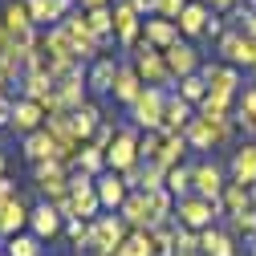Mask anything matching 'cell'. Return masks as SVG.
<instances>
[{"label": "cell", "instance_id": "obj_16", "mask_svg": "<svg viewBox=\"0 0 256 256\" xmlns=\"http://www.w3.org/2000/svg\"><path fill=\"white\" fill-rule=\"evenodd\" d=\"M24 4H28V12H33L37 28H53V24H61L78 8V0H24Z\"/></svg>", "mask_w": 256, "mask_h": 256}, {"label": "cell", "instance_id": "obj_41", "mask_svg": "<svg viewBox=\"0 0 256 256\" xmlns=\"http://www.w3.org/2000/svg\"><path fill=\"white\" fill-rule=\"evenodd\" d=\"M110 4H114V0H78V8H86V12L90 8H110Z\"/></svg>", "mask_w": 256, "mask_h": 256}, {"label": "cell", "instance_id": "obj_38", "mask_svg": "<svg viewBox=\"0 0 256 256\" xmlns=\"http://www.w3.org/2000/svg\"><path fill=\"white\" fill-rule=\"evenodd\" d=\"M114 134H118V126H114V122H110V118H106V122H102V126H98V134H94V138H90V142H94V146H102V150H106V146H110V142H114Z\"/></svg>", "mask_w": 256, "mask_h": 256}, {"label": "cell", "instance_id": "obj_11", "mask_svg": "<svg viewBox=\"0 0 256 256\" xmlns=\"http://www.w3.org/2000/svg\"><path fill=\"white\" fill-rule=\"evenodd\" d=\"M45 106L41 102H33V98H12V114H8V130L12 134H20V138H28V134H37L41 126H45Z\"/></svg>", "mask_w": 256, "mask_h": 256}, {"label": "cell", "instance_id": "obj_26", "mask_svg": "<svg viewBox=\"0 0 256 256\" xmlns=\"http://www.w3.org/2000/svg\"><path fill=\"white\" fill-rule=\"evenodd\" d=\"M200 252L204 256H240V244L228 228H208V232H200Z\"/></svg>", "mask_w": 256, "mask_h": 256}, {"label": "cell", "instance_id": "obj_33", "mask_svg": "<svg viewBox=\"0 0 256 256\" xmlns=\"http://www.w3.org/2000/svg\"><path fill=\"white\" fill-rule=\"evenodd\" d=\"M70 240V248L82 256V252H90V236H94V228H90V220H66V232H61Z\"/></svg>", "mask_w": 256, "mask_h": 256}, {"label": "cell", "instance_id": "obj_40", "mask_svg": "<svg viewBox=\"0 0 256 256\" xmlns=\"http://www.w3.org/2000/svg\"><path fill=\"white\" fill-rule=\"evenodd\" d=\"M16 196H20V191H16V183H12L8 175H4V179H0V208H4L8 200H16Z\"/></svg>", "mask_w": 256, "mask_h": 256}, {"label": "cell", "instance_id": "obj_18", "mask_svg": "<svg viewBox=\"0 0 256 256\" xmlns=\"http://www.w3.org/2000/svg\"><path fill=\"white\" fill-rule=\"evenodd\" d=\"M208 20H212V4L208 0H187V8L179 12V33H183V41H196V37H204V28H208Z\"/></svg>", "mask_w": 256, "mask_h": 256}, {"label": "cell", "instance_id": "obj_2", "mask_svg": "<svg viewBox=\"0 0 256 256\" xmlns=\"http://www.w3.org/2000/svg\"><path fill=\"white\" fill-rule=\"evenodd\" d=\"M90 228H94V236H90V256H114V252L122 248V240L130 236V224H126L118 212H102L98 220H90Z\"/></svg>", "mask_w": 256, "mask_h": 256}, {"label": "cell", "instance_id": "obj_23", "mask_svg": "<svg viewBox=\"0 0 256 256\" xmlns=\"http://www.w3.org/2000/svg\"><path fill=\"white\" fill-rule=\"evenodd\" d=\"M179 37H183V33H179V24H175V20H163V16L142 20V41H146V45H154L158 53H163V49H171Z\"/></svg>", "mask_w": 256, "mask_h": 256}, {"label": "cell", "instance_id": "obj_39", "mask_svg": "<svg viewBox=\"0 0 256 256\" xmlns=\"http://www.w3.org/2000/svg\"><path fill=\"white\" fill-rule=\"evenodd\" d=\"M130 4H134V12H138L142 20H150V16L158 12V0H130Z\"/></svg>", "mask_w": 256, "mask_h": 256}, {"label": "cell", "instance_id": "obj_7", "mask_svg": "<svg viewBox=\"0 0 256 256\" xmlns=\"http://www.w3.org/2000/svg\"><path fill=\"white\" fill-rule=\"evenodd\" d=\"M204 82H208V94H224V98H240V90L248 86L240 78L236 66H228V61H220V57H204V66H200Z\"/></svg>", "mask_w": 256, "mask_h": 256}, {"label": "cell", "instance_id": "obj_43", "mask_svg": "<svg viewBox=\"0 0 256 256\" xmlns=\"http://www.w3.org/2000/svg\"><path fill=\"white\" fill-rule=\"evenodd\" d=\"M4 37H8V33H4V12H0V45H4Z\"/></svg>", "mask_w": 256, "mask_h": 256}, {"label": "cell", "instance_id": "obj_10", "mask_svg": "<svg viewBox=\"0 0 256 256\" xmlns=\"http://www.w3.org/2000/svg\"><path fill=\"white\" fill-rule=\"evenodd\" d=\"M196 167V191H191V196H204V200H220L224 196V187H228L232 179H228V167L224 163H216V158L208 154V158H200V163H191Z\"/></svg>", "mask_w": 256, "mask_h": 256}, {"label": "cell", "instance_id": "obj_25", "mask_svg": "<svg viewBox=\"0 0 256 256\" xmlns=\"http://www.w3.org/2000/svg\"><path fill=\"white\" fill-rule=\"evenodd\" d=\"M70 122H74V134H78V142H90L94 134H98V126L106 122V114H102V106H98V102L90 98L82 110H74V114H70Z\"/></svg>", "mask_w": 256, "mask_h": 256}, {"label": "cell", "instance_id": "obj_21", "mask_svg": "<svg viewBox=\"0 0 256 256\" xmlns=\"http://www.w3.org/2000/svg\"><path fill=\"white\" fill-rule=\"evenodd\" d=\"M191 122H196V106L183 102L179 94L171 90V94H167V110H163V130H167V134H183Z\"/></svg>", "mask_w": 256, "mask_h": 256}, {"label": "cell", "instance_id": "obj_24", "mask_svg": "<svg viewBox=\"0 0 256 256\" xmlns=\"http://www.w3.org/2000/svg\"><path fill=\"white\" fill-rule=\"evenodd\" d=\"M118 216L130 224V228H138V232H150V228H154V216H150V204H146V191H130Z\"/></svg>", "mask_w": 256, "mask_h": 256}, {"label": "cell", "instance_id": "obj_45", "mask_svg": "<svg viewBox=\"0 0 256 256\" xmlns=\"http://www.w3.org/2000/svg\"><path fill=\"white\" fill-rule=\"evenodd\" d=\"M244 4H248V8H256V0H244Z\"/></svg>", "mask_w": 256, "mask_h": 256}, {"label": "cell", "instance_id": "obj_27", "mask_svg": "<svg viewBox=\"0 0 256 256\" xmlns=\"http://www.w3.org/2000/svg\"><path fill=\"white\" fill-rule=\"evenodd\" d=\"M20 154L28 158V163H45V158H61V154H57V142H53V134L45 130V126H41L37 134L20 138Z\"/></svg>", "mask_w": 256, "mask_h": 256}, {"label": "cell", "instance_id": "obj_22", "mask_svg": "<svg viewBox=\"0 0 256 256\" xmlns=\"http://www.w3.org/2000/svg\"><path fill=\"white\" fill-rule=\"evenodd\" d=\"M126 196H130V187H126V179L118 171H102L98 175V200H102L106 212H122Z\"/></svg>", "mask_w": 256, "mask_h": 256}, {"label": "cell", "instance_id": "obj_17", "mask_svg": "<svg viewBox=\"0 0 256 256\" xmlns=\"http://www.w3.org/2000/svg\"><path fill=\"white\" fill-rule=\"evenodd\" d=\"M228 179L232 183H244V187L256 183V142H240L228 154Z\"/></svg>", "mask_w": 256, "mask_h": 256}, {"label": "cell", "instance_id": "obj_1", "mask_svg": "<svg viewBox=\"0 0 256 256\" xmlns=\"http://www.w3.org/2000/svg\"><path fill=\"white\" fill-rule=\"evenodd\" d=\"M138 142H142V130H138V126H130V122H122V126H118V134H114V142L106 146V167L118 171V175L134 171V167L142 163Z\"/></svg>", "mask_w": 256, "mask_h": 256}, {"label": "cell", "instance_id": "obj_34", "mask_svg": "<svg viewBox=\"0 0 256 256\" xmlns=\"http://www.w3.org/2000/svg\"><path fill=\"white\" fill-rule=\"evenodd\" d=\"M114 256H154V240H150V232L130 228V236L122 240V248H118Z\"/></svg>", "mask_w": 256, "mask_h": 256}, {"label": "cell", "instance_id": "obj_44", "mask_svg": "<svg viewBox=\"0 0 256 256\" xmlns=\"http://www.w3.org/2000/svg\"><path fill=\"white\" fill-rule=\"evenodd\" d=\"M248 82H252V86H256V66H252V70H248Z\"/></svg>", "mask_w": 256, "mask_h": 256}, {"label": "cell", "instance_id": "obj_28", "mask_svg": "<svg viewBox=\"0 0 256 256\" xmlns=\"http://www.w3.org/2000/svg\"><path fill=\"white\" fill-rule=\"evenodd\" d=\"M220 208H224V220H232V216H244L256 204H252V191L244 183H228V187H224V196H220Z\"/></svg>", "mask_w": 256, "mask_h": 256}, {"label": "cell", "instance_id": "obj_9", "mask_svg": "<svg viewBox=\"0 0 256 256\" xmlns=\"http://www.w3.org/2000/svg\"><path fill=\"white\" fill-rule=\"evenodd\" d=\"M61 28H66V33H70V41H74V49H78V57L86 61V66H90V61H98L106 49H102V41H98V33H94V28L86 24V12L82 8H74L66 20H61Z\"/></svg>", "mask_w": 256, "mask_h": 256}, {"label": "cell", "instance_id": "obj_36", "mask_svg": "<svg viewBox=\"0 0 256 256\" xmlns=\"http://www.w3.org/2000/svg\"><path fill=\"white\" fill-rule=\"evenodd\" d=\"M41 244L45 240H37L33 232H20V236L4 240V256H41Z\"/></svg>", "mask_w": 256, "mask_h": 256}, {"label": "cell", "instance_id": "obj_32", "mask_svg": "<svg viewBox=\"0 0 256 256\" xmlns=\"http://www.w3.org/2000/svg\"><path fill=\"white\" fill-rule=\"evenodd\" d=\"M175 94H179L183 102L200 106V102L208 98V82H204V74H187V78H179V82H175Z\"/></svg>", "mask_w": 256, "mask_h": 256}, {"label": "cell", "instance_id": "obj_20", "mask_svg": "<svg viewBox=\"0 0 256 256\" xmlns=\"http://www.w3.org/2000/svg\"><path fill=\"white\" fill-rule=\"evenodd\" d=\"M28 212L33 208L24 204V196H16V200H8L0 208V240H12L20 232H28Z\"/></svg>", "mask_w": 256, "mask_h": 256}, {"label": "cell", "instance_id": "obj_6", "mask_svg": "<svg viewBox=\"0 0 256 256\" xmlns=\"http://www.w3.org/2000/svg\"><path fill=\"white\" fill-rule=\"evenodd\" d=\"M110 8H114V45H118L122 57H130L134 45L142 41V16L134 12L130 0H114Z\"/></svg>", "mask_w": 256, "mask_h": 256}, {"label": "cell", "instance_id": "obj_8", "mask_svg": "<svg viewBox=\"0 0 256 256\" xmlns=\"http://www.w3.org/2000/svg\"><path fill=\"white\" fill-rule=\"evenodd\" d=\"M86 70L90 66H74L70 74H61V78H53V98H57V106L61 110H82L86 102H90V82H86Z\"/></svg>", "mask_w": 256, "mask_h": 256}, {"label": "cell", "instance_id": "obj_3", "mask_svg": "<svg viewBox=\"0 0 256 256\" xmlns=\"http://www.w3.org/2000/svg\"><path fill=\"white\" fill-rule=\"evenodd\" d=\"M175 220L187 232H208V228H216V220H224V208H220V200L187 196V200H175Z\"/></svg>", "mask_w": 256, "mask_h": 256}, {"label": "cell", "instance_id": "obj_14", "mask_svg": "<svg viewBox=\"0 0 256 256\" xmlns=\"http://www.w3.org/2000/svg\"><path fill=\"white\" fill-rule=\"evenodd\" d=\"M163 57H167V70L175 74V82L179 78H187V74H200V66H204V53L191 45V41H175L171 49H163Z\"/></svg>", "mask_w": 256, "mask_h": 256}, {"label": "cell", "instance_id": "obj_35", "mask_svg": "<svg viewBox=\"0 0 256 256\" xmlns=\"http://www.w3.org/2000/svg\"><path fill=\"white\" fill-rule=\"evenodd\" d=\"M146 204H150V216H154V224L158 220H171L175 216V196L167 187H158V191H146Z\"/></svg>", "mask_w": 256, "mask_h": 256}, {"label": "cell", "instance_id": "obj_13", "mask_svg": "<svg viewBox=\"0 0 256 256\" xmlns=\"http://www.w3.org/2000/svg\"><path fill=\"white\" fill-rule=\"evenodd\" d=\"M28 232H33L37 240H57L61 232H66V216H61L49 200L33 204V212H28Z\"/></svg>", "mask_w": 256, "mask_h": 256}, {"label": "cell", "instance_id": "obj_31", "mask_svg": "<svg viewBox=\"0 0 256 256\" xmlns=\"http://www.w3.org/2000/svg\"><path fill=\"white\" fill-rule=\"evenodd\" d=\"M74 167H82V171H86V175H94V179H98L102 171H110V167H106V150H102V146H94V142H86V146L78 150Z\"/></svg>", "mask_w": 256, "mask_h": 256}, {"label": "cell", "instance_id": "obj_5", "mask_svg": "<svg viewBox=\"0 0 256 256\" xmlns=\"http://www.w3.org/2000/svg\"><path fill=\"white\" fill-rule=\"evenodd\" d=\"M130 61H134V70H138L142 86H158V90H171V86H175V74L167 70V57L158 53L154 45L138 41V45H134V53H130Z\"/></svg>", "mask_w": 256, "mask_h": 256}, {"label": "cell", "instance_id": "obj_37", "mask_svg": "<svg viewBox=\"0 0 256 256\" xmlns=\"http://www.w3.org/2000/svg\"><path fill=\"white\" fill-rule=\"evenodd\" d=\"M183 8H187V0H158V12H154V16H163V20H179Z\"/></svg>", "mask_w": 256, "mask_h": 256}, {"label": "cell", "instance_id": "obj_29", "mask_svg": "<svg viewBox=\"0 0 256 256\" xmlns=\"http://www.w3.org/2000/svg\"><path fill=\"white\" fill-rule=\"evenodd\" d=\"M191 179H196V167H191V163H179V167L167 171V191H171L175 200H187L191 191H196V183H191Z\"/></svg>", "mask_w": 256, "mask_h": 256}, {"label": "cell", "instance_id": "obj_30", "mask_svg": "<svg viewBox=\"0 0 256 256\" xmlns=\"http://www.w3.org/2000/svg\"><path fill=\"white\" fill-rule=\"evenodd\" d=\"M187 150H191V146H187V138H183V134H167V130H163V150H158V167H167V171H171V167H179Z\"/></svg>", "mask_w": 256, "mask_h": 256}, {"label": "cell", "instance_id": "obj_4", "mask_svg": "<svg viewBox=\"0 0 256 256\" xmlns=\"http://www.w3.org/2000/svg\"><path fill=\"white\" fill-rule=\"evenodd\" d=\"M167 94L171 90H158V86H146L138 98H134V106L126 110L130 114V126H138V130L146 134V130H163V110H167Z\"/></svg>", "mask_w": 256, "mask_h": 256}, {"label": "cell", "instance_id": "obj_15", "mask_svg": "<svg viewBox=\"0 0 256 256\" xmlns=\"http://www.w3.org/2000/svg\"><path fill=\"white\" fill-rule=\"evenodd\" d=\"M142 90H146V86H142V78H138V70H134V61H130V57H122L118 78H114V94H110V98H114L118 106L130 110V106H134V98H138Z\"/></svg>", "mask_w": 256, "mask_h": 256}, {"label": "cell", "instance_id": "obj_12", "mask_svg": "<svg viewBox=\"0 0 256 256\" xmlns=\"http://www.w3.org/2000/svg\"><path fill=\"white\" fill-rule=\"evenodd\" d=\"M118 66H122V53H102L98 61H90V70H86V82H90V98H106V94H114V78H118Z\"/></svg>", "mask_w": 256, "mask_h": 256}, {"label": "cell", "instance_id": "obj_19", "mask_svg": "<svg viewBox=\"0 0 256 256\" xmlns=\"http://www.w3.org/2000/svg\"><path fill=\"white\" fill-rule=\"evenodd\" d=\"M232 122H236V130L244 134V142H256V86H252V82L240 90Z\"/></svg>", "mask_w": 256, "mask_h": 256}, {"label": "cell", "instance_id": "obj_42", "mask_svg": "<svg viewBox=\"0 0 256 256\" xmlns=\"http://www.w3.org/2000/svg\"><path fill=\"white\" fill-rule=\"evenodd\" d=\"M8 114H12V98H0V126H8Z\"/></svg>", "mask_w": 256, "mask_h": 256}]
</instances>
